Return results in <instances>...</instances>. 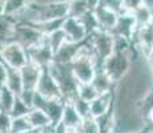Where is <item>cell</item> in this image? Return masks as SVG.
<instances>
[{"mask_svg":"<svg viewBox=\"0 0 153 133\" xmlns=\"http://www.w3.org/2000/svg\"><path fill=\"white\" fill-rule=\"evenodd\" d=\"M47 69L51 73V76L57 82L60 89L61 97L64 103H71L77 96V87L79 82L75 79L69 64H56L52 61L49 65H47Z\"/></svg>","mask_w":153,"mask_h":133,"instance_id":"obj_1","label":"cell"},{"mask_svg":"<svg viewBox=\"0 0 153 133\" xmlns=\"http://www.w3.org/2000/svg\"><path fill=\"white\" fill-rule=\"evenodd\" d=\"M139 51L132 44L128 52H113L107 60L104 61L102 69L105 71L108 76L113 82H117L125 76V73L129 71L132 64V60L137 57Z\"/></svg>","mask_w":153,"mask_h":133,"instance_id":"obj_2","label":"cell"},{"mask_svg":"<svg viewBox=\"0 0 153 133\" xmlns=\"http://www.w3.org/2000/svg\"><path fill=\"white\" fill-rule=\"evenodd\" d=\"M85 41L92 49V53L96 59L104 65V61L113 53V36L107 31L97 29L88 35Z\"/></svg>","mask_w":153,"mask_h":133,"instance_id":"obj_3","label":"cell"},{"mask_svg":"<svg viewBox=\"0 0 153 133\" xmlns=\"http://www.w3.org/2000/svg\"><path fill=\"white\" fill-rule=\"evenodd\" d=\"M0 60L4 65L13 69H20L28 63L25 49L16 43H8L0 47Z\"/></svg>","mask_w":153,"mask_h":133,"instance_id":"obj_4","label":"cell"},{"mask_svg":"<svg viewBox=\"0 0 153 133\" xmlns=\"http://www.w3.org/2000/svg\"><path fill=\"white\" fill-rule=\"evenodd\" d=\"M43 35L35 25L29 24H15V33H13V43L19 44L24 49L36 45L37 43L43 40Z\"/></svg>","mask_w":153,"mask_h":133,"instance_id":"obj_5","label":"cell"},{"mask_svg":"<svg viewBox=\"0 0 153 133\" xmlns=\"http://www.w3.org/2000/svg\"><path fill=\"white\" fill-rule=\"evenodd\" d=\"M25 52H27L28 61H32V63L37 64L40 67H47L53 61V52H52L51 47L48 45V43H47L45 36L36 45L25 49Z\"/></svg>","mask_w":153,"mask_h":133,"instance_id":"obj_6","label":"cell"},{"mask_svg":"<svg viewBox=\"0 0 153 133\" xmlns=\"http://www.w3.org/2000/svg\"><path fill=\"white\" fill-rule=\"evenodd\" d=\"M35 91L48 100H63L57 82L51 76V73L48 72L47 67H43L42 75H40V79L37 81L36 89Z\"/></svg>","mask_w":153,"mask_h":133,"instance_id":"obj_7","label":"cell"},{"mask_svg":"<svg viewBox=\"0 0 153 133\" xmlns=\"http://www.w3.org/2000/svg\"><path fill=\"white\" fill-rule=\"evenodd\" d=\"M61 29H63L64 33H65L67 41H71V43L80 44V43H83L88 36V33L83 27V24H81L80 20L76 19V17L67 16L65 19H64Z\"/></svg>","mask_w":153,"mask_h":133,"instance_id":"obj_8","label":"cell"},{"mask_svg":"<svg viewBox=\"0 0 153 133\" xmlns=\"http://www.w3.org/2000/svg\"><path fill=\"white\" fill-rule=\"evenodd\" d=\"M43 67L37 65V64L28 61L24 67L19 69L20 76H22V82H23V89L25 91H35L36 89L37 81L42 75Z\"/></svg>","mask_w":153,"mask_h":133,"instance_id":"obj_9","label":"cell"},{"mask_svg":"<svg viewBox=\"0 0 153 133\" xmlns=\"http://www.w3.org/2000/svg\"><path fill=\"white\" fill-rule=\"evenodd\" d=\"M134 31H136V25H134V20H133L132 13H124L117 17L116 24H114V27L112 28V31L109 33L112 36L125 37V39H128L131 41Z\"/></svg>","mask_w":153,"mask_h":133,"instance_id":"obj_10","label":"cell"},{"mask_svg":"<svg viewBox=\"0 0 153 133\" xmlns=\"http://www.w3.org/2000/svg\"><path fill=\"white\" fill-rule=\"evenodd\" d=\"M113 106V93H101L96 97L93 101L89 103V109H91V116L92 117H99L105 114Z\"/></svg>","mask_w":153,"mask_h":133,"instance_id":"obj_11","label":"cell"},{"mask_svg":"<svg viewBox=\"0 0 153 133\" xmlns=\"http://www.w3.org/2000/svg\"><path fill=\"white\" fill-rule=\"evenodd\" d=\"M93 13H95V17H96V20H97L99 28L102 29V31H107V32L112 31V28H113L117 22V17H119V15H116L114 12H112V11L107 10L105 7H102V5H100V4L97 5V8L93 11Z\"/></svg>","mask_w":153,"mask_h":133,"instance_id":"obj_12","label":"cell"},{"mask_svg":"<svg viewBox=\"0 0 153 133\" xmlns=\"http://www.w3.org/2000/svg\"><path fill=\"white\" fill-rule=\"evenodd\" d=\"M80 44L71 43V41H65L60 48L53 53V63L56 64H71L73 57L79 51Z\"/></svg>","mask_w":153,"mask_h":133,"instance_id":"obj_13","label":"cell"},{"mask_svg":"<svg viewBox=\"0 0 153 133\" xmlns=\"http://www.w3.org/2000/svg\"><path fill=\"white\" fill-rule=\"evenodd\" d=\"M5 88L11 91L13 94L19 96L23 91V82H22V76H20L19 69H13L5 65V80H4Z\"/></svg>","mask_w":153,"mask_h":133,"instance_id":"obj_14","label":"cell"},{"mask_svg":"<svg viewBox=\"0 0 153 133\" xmlns=\"http://www.w3.org/2000/svg\"><path fill=\"white\" fill-rule=\"evenodd\" d=\"M91 84H92L93 88H95V89L99 92V94H101V93L112 92L114 82L112 81L111 77L107 75V73H105V71L101 68V69H96L95 76H93Z\"/></svg>","mask_w":153,"mask_h":133,"instance_id":"obj_15","label":"cell"},{"mask_svg":"<svg viewBox=\"0 0 153 133\" xmlns=\"http://www.w3.org/2000/svg\"><path fill=\"white\" fill-rule=\"evenodd\" d=\"M63 109H64V101L63 100H47L45 105L43 108V112L48 116L51 120L52 125H56L61 121L63 116Z\"/></svg>","mask_w":153,"mask_h":133,"instance_id":"obj_16","label":"cell"},{"mask_svg":"<svg viewBox=\"0 0 153 133\" xmlns=\"http://www.w3.org/2000/svg\"><path fill=\"white\" fill-rule=\"evenodd\" d=\"M15 24L16 23L10 16L0 15V47L8 43H13Z\"/></svg>","mask_w":153,"mask_h":133,"instance_id":"obj_17","label":"cell"},{"mask_svg":"<svg viewBox=\"0 0 153 133\" xmlns=\"http://www.w3.org/2000/svg\"><path fill=\"white\" fill-rule=\"evenodd\" d=\"M27 120H28L29 125H31L32 128L39 129V131H42V129L47 128V126L52 125L51 120L48 119V116H47L43 111H40V109H31L27 114Z\"/></svg>","mask_w":153,"mask_h":133,"instance_id":"obj_18","label":"cell"},{"mask_svg":"<svg viewBox=\"0 0 153 133\" xmlns=\"http://www.w3.org/2000/svg\"><path fill=\"white\" fill-rule=\"evenodd\" d=\"M67 128H79L81 123V117L77 114L75 111L73 105L71 103H64V109H63V116H61V121Z\"/></svg>","mask_w":153,"mask_h":133,"instance_id":"obj_19","label":"cell"},{"mask_svg":"<svg viewBox=\"0 0 153 133\" xmlns=\"http://www.w3.org/2000/svg\"><path fill=\"white\" fill-rule=\"evenodd\" d=\"M132 16H133L136 29H140L143 27H146L151 24V10L144 7V5H140L139 8H136L132 12Z\"/></svg>","mask_w":153,"mask_h":133,"instance_id":"obj_20","label":"cell"},{"mask_svg":"<svg viewBox=\"0 0 153 133\" xmlns=\"http://www.w3.org/2000/svg\"><path fill=\"white\" fill-rule=\"evenodd\" d=\"M96 121H97L100 133H112V131H113V124H114L113 106L105 114L96 117Z\"/></svg>","mask_w":153,"mask_h":133,"instance_id":"obj_21","label":"cell"},{"mask_svg":"<svg viewBox=\"0 0 153 133\" xmlns=\"http://www.w3.org/2000/svg\"><path fill=\"white\" fill-rule=\"evenodd\" d=\"M87 0H69L68 1V17L79 19L85 12H88Z\"/></svg>","mask_w":153,"mask_h":133,"instance_id":"obj_22","label":"cell"},{"mask_svg":"<svg viewBox=\"0 0 153 133\" xmlns=\"http://www.w3.org/2000/svg\"><path fill=\"white\" fill-rule=\"evenodd\" d=\"M15 99H16V94H13L8 88L1 85V89H0V111L10 113Z\"/></svg>","mask_w":153,"mask_h":133,"instance_id":"obj_23","label":"cell"},{"mask_svg":"<svg viewBox=\"0 0 153 133\" xmlns=\"http://www.w3.org/2000/svg\"><path fill=\"white\" fill-rule=\"evenodd\" d=\"M45 37H47V43H48V45L51 47V49L53 53L67 41V36L61 28L57 29V31H55V32H52V33H49V35H45Z\"/></svg>","mask_w":153,"mask_h":133,"instance_id":"obj_24","label":"cell"},{"mask_svg":"<svg viewBox=\"0 0 153 133\" xmlns=\"http://www.w3.org/2000/svg\"><path fill=\"white\" fill-rule=\"evenodd\" d=\"M28 0H3V15L12 16L27 5Z\"/></svg>","mask_w":153,"mask_h":133,"instance_id":"obj_25","label":"cell"},{"mask_svg":"<svg viewBox=\"0 0 153 133\" xmlns=\"http://www.w3.org/2000/svg\"><path fill=\"white\" fill-rule=\"evenodd\" d=\"M99 96V92L93 88V85L91 82H87V84H79L77 87V97H80L84 101H93L96 97Z\"/></svg>","mask_w":153,"mask_h":133,"instance_id":"obj_26","label":"cell"},{"mask_svg":"<svg viewBox=\"0 0 153 133\" xmlns=\"http://www.w3.org/2000/svg\"><path fill=\"white\" fill-rule=\"evenodd\" d=\"M79 20H80V23L83 24V27L85 28V31H87L88 35H91L92 32L97 31L99 28V24H97V20H96L95 17V13L92 12V11H88V12H85L83 16L79 17Z\"/></svg>","mask_w":153,"mask_h":133,"instance_id":"obj_27","label":"cell"},{"mask_svg":"<svg viewBox=\"0 0 153 133\" xmlns=\"http://www.w3.org/2000/svg\"><path fill=\"white\" fill-rule=\"evenodd\" d=\"M71 104L73 105V108H75V111L77 112V114L81 117V120L85 119V117L91 116V109H89V103L88 101H84V100H81L80 97L76 96L75 99L71 101Z\"/></svg>","mask_w":153,"mask_h":133,"instance_id":"obj_28","label":"cell"},{"mask_svg":"<svg viewBox=\"0 0 153 133\" xmlns=\"http://www.w3.org/2000/svg\"><path fill=\"white\" fill-rule=\"evenodd\" d=\"M32 126L29 125L27 116L24 117H15L11 121V128H10V133H23L28 129H31Z\"/></svg>","mask_w":153,"mask_h":133,"instance_id":"obj_29","label":"cell"},{"mask_svg":"<svg viewBox=\"0 0 153 133\" xmlns=\"http://www.w3.org/2000/svg\"><path fill=\"white\" fill-rule=\"evenodd\" d=\"M29 111H31V108H28V106L19 99V96H16V99H15V101H13V105H12V109H11V112H10V116L12 117V119H15V117H24L28 114Z\"/></svg>","mask_w":153,"mask_h":133,"instance_id":"obj_30","label":"cell"},{"mask_svg":"<svg viewBox=\"0 0 153 133\" xmlns=\"http://www.w3.org/2000/svg\"><path fill=\"white\" fill-rule=\"evenodd\" d=\"M79 129H80L81 133H100L97 121H96V119L92 116H88V117H85V119L81 120Z\"/></svg>","mask_w":153,"mask_h":133,"instance_id":"obj_31","label":"cell"},{"mask_svg":"<svg viewBox=\"0 0 153 133\" xmlns=\"http://www.w3.org/2000/svg\"><path fill=\"white\" fill-rule=\"evenodd\" d=\"M99 4L105 7L107 10L112 11V12H114L116 15H119V16L126 13L124 10V5H123V0H100Z\"/></svg>","mask_w":153,"mask_h":133,"instance_id":"obj_32","label":"cell"},{"mask_svg":"<svg viewBox=\"0 0 153 133\" xmlns=\"http://www.w3.org/2000/svg\"><path fill=\"white\" fill-rule=\"evenodd\" d=\"M11 121H12V117L10 116V113L0 111V132L10 133Z\"/></svg>","mask_w":153,"mask_h":133,"instance_id":"obj_33","label":"cell"},{"mask_svg":"<svg viewBox=\"0 0 153 133\" xmlns=\"http://www.w3.org/2000/svg\"><path fill=\"white\" fill-rule=\"evenodd\" d=\"M123 5L126 13H132L136 8H139L140 5H143L141 0H123Z\"/></svg>","mask_w":153,"mask_h":133,"instance_id":"obj_34","label":"cell"},{"mask_svg":"<svg viewBox=\"0 0 153 133\" xmlns=\"http://www.w3.org/2000/svg\"><path fill=\"white\" fill-rule=\"evenodd\" d=\"M33 93H35V91H25V89H23L22 93L19 94V99L22 100V101L24 103L28 108H32V99H33Z\"/></svg>","mask_w":153,"mask_h":133,"instance_id":"obj_35","label":"cell"},{"mask_svg":"<svg viewBox=\"0 0 153 133\" xmlns=\"http://www.w3.org/2000/svg\"><path fill=\"white\" fill-rule=\"evenodd\" d=\"M4 80H5V65L0 60V85L4 84Z\"/></svg>","mask_w":153,"mask_h":133,"instance_id":"obj_36","label":"cell"},{"mask_svg":"<svg viewBox=\"0 0 153 133\" xmlns=\"http://www.w3.org/2000/svg\"><path fill=\"white\" fill-rule=\"evenodd\" d=\"M28 1L36 3V4H48V3H57V1H69V0H28Z\"/></svg>","mask_w":153,"mask_h":133,"instance_id":"obj_37","label":"cell"},{"mask_svg":"<svg viewBox=\"0 0 153 133\" xmlns=\"http://www.w3.org/2000/svg\"><path fill=\"white\" fill-rule=\"evenodd\" d=\"M143 1V5L149 10H153V0H141Z\"/></svg>","mask_w":153,"mask_h":133,"instance_id":"obj_38","label":"cell"},{"mask_svg":"<svg viewBox=\"0 0 153 133\" xmlns=\"http://www.w3.org/2000/svg\"><path fill=\"white\" fill-rule=\"evenodd\" d=\"M146 125H153V109L149 112V114H148V119H146Z\"/></svg>","mask_w":153,"mask_h":133,"instance_id":"obj_39","label":"cell"},{"mask_svg":"<svg viewBox=\"0 0 153 133\" xmlns=\"http://www.w3.org/2000/svg\"><path fill=\"white\" fill-rule=\"evenodd\" d=\"M137 133H152V131H151V128H149V126L146 125V126H144V128L141 129L140 132H137Z\"/></svg>","mask_w":153,"mask_h":133,"instance_id":"obj_40","label":"cell"},{"mask_svg":"<svg viewBox=\"0 0 153 133\" xmlns=\"http://www.w3.org/2000/svg\"><path fill=\"white\" fill-rule=\"evenodd\" d=\"M23 133H42V131H39V129H35V128H31L28 129V131L23 132Z\"/></svg>","mask_w":153,"mask_h":133,"instance_id":"obj_41","label":"cell"},{"mask_svg":"<svg viewBox=\"0 0 153 133\" xmlns=\"http://www.w3.org/2000/svg\"><path fill=\"white\" fill-rule=\"evenodd\" d=\"M151 25L153 27V10H151Z\"/></svg>","mask_w":153,"mask_h":133,"instance_id":"obj_42","label":"cell"},{"mask_svg":"<svg viewBox=\"0 0 153 133\" xmlns=\"http://www.w3.org/2000/svg\"><path fill=\"white\" fill-rule=\"evenodd\" d=\"M149 128H151V131H152V133H153V125H148Z\"/></svg>","mask_w":153,"mask_h":133,"instance_id":"obj_43","label":"cell"},{"mask_svg":"<svg viewBox=\"0 0 153 133\" xmlns=\"http://www.w3.org/2000/svg\"><path fill=\"white\" fill-rule=\"evenodd\" d=\"M0 3H3V0H0Z\"/></svg>","mask_w":153,"mask_h":133,"instance_id":"obj_44","label":"cell"},{"mask_svg":"<svg viewBox=\"0 0 153 133\" xmlns=\"http://www.w3.org/2000/svg\"><path fill=\"white\" fill-rule=\"evenodd\" d=\"M0 89H1V85H0Z\"/></svg>","mask_w":153,"mask_h":133,"instance_id":"obj_45","label":"cell"},{"mask_svg":"<svg viewBox=\"0 0 153 133\" xmlns=\"http://www.w3.org/2000/svg\"><path fill=\"white\" fill-rule=\"evenodd\" d=\"M0 133H4V132H0Z\"/></svg>","mask_w":153,"mask_h":133,"instance_id":"obj_46","label":"cell"}]
</instances>
